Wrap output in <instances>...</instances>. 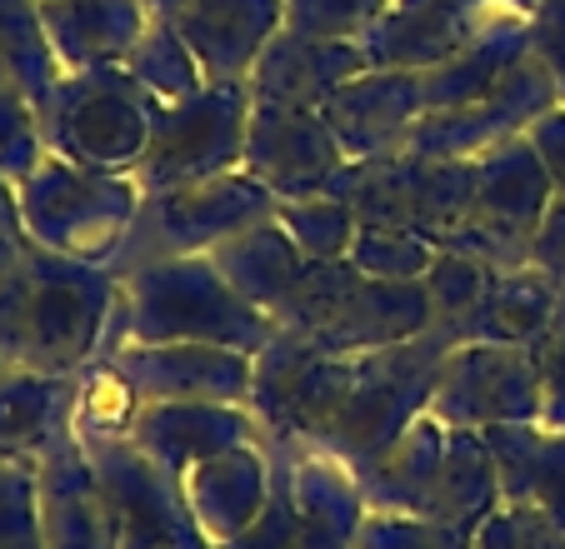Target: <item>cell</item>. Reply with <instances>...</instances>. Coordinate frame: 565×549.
Here are the masks:
<instances>
[{
  "instance_id": "1",
  "label": "cell",
  "mask_w": 565,
  "mask_h": 549,
  "mask_svg": "<svg viewBox=\"0 0 565 549\" xmlns=\"http://www.w3.org/2000/svg\"><path fill=\"white\" fill-rule=\"evenodd\" d=\"M120 280L96 260L25 245L0 274V359L41 375H86L110 345Z\"/></svg>"
},
{
  "instance_id": "2",
  "label": "cell",
  "mask_w": 565,
  "mask_h": 549,
  "mask_svg": "<svg viewBox=\"0 0 565 549\" xmlns=\"http://www.w3.org/2000/svg\"><path fill=\"white\" fill-rule=\"evenodd\" d=\"M270 335L276 320L235 295L211 255H175L120 274V310L106 355L116 345H225L256 355Z\"/></svg>"
},
{
  "instance_id": "3",
  "label": "cell",
  "mask_w": 565,
  "mask_h": 549,
  "mask_svg": "<svg viewBox=\"0 0 565 549\" xmlns=\"http://www.w3.org/2000/svg\"><path fill=\"white\" fill-rule=\"evenodd\" d=\"M450 345H460V340L446 325H430L426 335L406 340V345L355 359V385L345 395L326 444H320V454H331L335 465H345L355 480L371 475L395 450V440L430 410V390H436L440 359L450 355Z\"/></svg>"
},
{
  "instance_id": "4",
  "label": "cell",
  "mask_w": 565,
  "mask_h": 549,
  "mask_svg": "<svg viewBox=\"0 0 565 549\" xmlns=\"http://www.w3.org/2000/svg\"><path fill=\"white\" fill-rule=\"evenodd\" d=\"M140 201H146V191L136 175L86 170L61 155H45L15 185V215H21L25 240L96 265L116 260L120 240L140 215Z\"/></svg>"
},
{
  "instance_id": "5",
  "label": "cell",
  "mask_w": 565,
  "mask_h": 549,
  "mask_svg": "<svg viewBox=\"0 0 565 549\" xmlns=\"http://www.w3.org/2000/svg\"><path fill=\"white\" fill-rule=\"evenodd\" d=\"M276 195L260 185L250 170H225V175L156 191L140 201V215L130 235L120 240L110 274H126L146 260H175V255H211L231 235L250 230L260 220H276Z\"/></svg>"
},
{
  "instance_id": "6",
  "label": "cell",
  "mask_w": 565,
  "mask_h": 549,
  "mask_svg": "<svg viewBox=\"0 0 565 549\" xmlns=\"http://www.w3.org/2000/svg\"><path fill=\"white\" fill-rule=\"evenodd\" d=\"M365 495L345 465L320 450L270 444V499L246 535L221 549H355Z\"/></svg>"
},
{
  "instance_id": "7",
  "label": "cell",
  "mask_w": 565,
  "mask_h": 549,
  "mask_svg": "<svg viewBox=\"0 0 565 549\" xmlns=\"http://www.w3.org/2000/svg\"><path fill=\"white\" fill-rule=\"evenodd\" d=\"M355 385V359L320 349L300 330H280L256 349L250 365V400L266 444L280 450H320Z\"/></svg>"
},
{
  "instance_id": "8",
  "label": "cell",
  "mask_w": 565,
  "mask_h": 549,
  "mask_svg": "<svg viewBox=\"0 0 565 549\" xmlns=\"http://www.w3.org/2000/svg\"><path fill=\"white\" fill-rule=\"evenodd\" d=\"M150 110H156V100L130 80L126 65L75 71L41 106L45 150L86 170L136 175L150 146Z\"/></svg>"
},
{
  "instance_id": "9",
  "label": "cell",
  "mask_w": 565,
  "mask_h": 549,
  "mask_svg": "<svg viewBox=\"0 0 565 549\" xmlns=\"http://www.w3.org/2000/svg\"><path fill=\"white\" fill-rule=\"evenodd\" d=\"M476 175V160H430L416 150H395V155L345 160L326 195L351 201L361 225H395L446 245V235L470 211Z\"/></svg>"
},
{
  "instance_id": "10",
  "label": "cell",
  "mask_w": 565,
  "mask_h": 549,
  "mask_svg": "<svg viewBox=\"0 0 565 549\" xmlns=\"http://www.w3.org/2000/svg\"><path fill=\"white\" fill-rule=\"evenodd\" d=\"M250 85L235 80H205L195 96L166 100L150 110V146L136 165L140 191H175L195 180L241 170L246 160V130H250Z\"/></svg>"
},
{
  "instance_id": "11",
  "label": "cell",
  "mask_w": 565,
  "mask_h": 549,
  "mask_svg": "<svg viewBox=\"0 0 565 549\" xmlns=\"http://www.w3.org/2000/svg\"><path fill=\"white\" fill-rule=\"evenodd\" d=\"M476 195L470 211L456 230L446 235L440 250L470 255V260L491 265V270H525L531 265V245L541 230L545 211L555 201V185L545 175L541 155L531 150V140L515 136L505 146L486 150L476 160Z\"/></svg>"
},
{
  "instance_id": "12",
  "label": "cell",
  "mask_w": 565,
  "mask_h": 549,
  "mask_svg": "<svg viewBox=\"0 0 565 549\" xmlns=\"http://www.w3.org/2000/svg\"><path fill=\"white\" fill-rule=\"evenodd\" d=\"M116 509V549H215L195 525L181 480L130 440L126 430H75Z\"/></svg>"
},
{
  "instance_id": "13",
  "label": "cell",
  "mask_w": 565,
  "mask_h": 549,
  "mask_svg": "<svg viewBox=\"0 0 565 549\" xmlns=\"http://www.w3.org/2000/svg\"><path fill=\"white\" fill-rule=\"evenodd\" d=\"M545 410L541 365L525 345H480L460 340L440 359L430 415L456 430H495V424H535Z\"/></svg>"
},
{
  "instance_id": "14",
  "label": "cell",
  "mask_w": 565,
  "mask_h": 549,
  "mask_svg": "<svg viewBox=\"0 0 565 549\" xmlns=\"http://www.w3.org/2000/svg\"><path fill=\"white\" fill-rule=\"evenodd\" d=\"M555 106H561V90H555L551 71H545L535 55H525L521 65L505 71V80L495 85L491 96H480L456 110H430V116H420L406 150L430 155V160H480L486 150L525 136V130Z\"/></svg>"
},
{
  "instance_id": "15",
  "label": "cell",
  "mask_w": 565,
  "mask_h": 549,
  "mask_svg": "<svg viewBox=\"0 0 565 549\" xmlns=\"http://www.w3.org/2000/svg\"><path fill=\"white\" fill-rule=\"evenodd\" d=\"M345 160L351 155L341 150V140H335V130L326 126L320 110L270 106V100L250 106L246 160H241V170H250L276 201L326 195L331 180L345 170Z\"/></svg>"
},
{
  "instance_id": "16",
  "label": "cell",
  "mask_w": 565,
  "mask_h": 549,
  "mask_svg": "<svg viewBox=\"0 0 565 549\" xmlns=\"http://www.w3.org/2000/svg\"><path fill=\"white\" fill-rule=\"evenodd\" d=\"M140 405H246L256 355L225 345H116L100 359Z\"/></svg>"
},
{
  "instance_id": "17",
  "label": "cell",
  "mask_w": 565,
  "mask_h": 549,
  "mask_svg": "<svg viewBox=\"0 0 565 549\" xmlns=\"http://www.w3.org/2000/svg\"><path fill=\"white\" fill-rule=\"evenodd\" d=\"M35 509L45 549H116V509L81 434H65L35 460Z\"/></svg>"
},
{
  "instance_id": "18",
  "label": "cell",
  "mask_w": 565,
  "mask_h": 549,
  "mask_svg": "<svg viewBox=\"0 0 565 549\" xmlns=\"http://www.w3.org/2000/svg\"><path fill=\"white\" fill-rule=\"evenodd\" d=\"M320 116L351 160L395 155L426 116V71H365L345 80Z\"/></svg>"
},
{
  "instance_id": "19",
  "label": "cell",
  "mask_w": 565,
  "mask_h": 549,
  "mask_svg": "<svg viewBox=\"0 0 565 549\" xmlns=\"http://www.w3.org/2000/svg\"><path fill=\"white\" fill-rule=\"evenodd\" d=\"M126 434L175 480H185L201 460H215V454H225V450L266 440L246 405H211V400L140 405Z\"/></svg>"
},
{
  "instance_id": "20",
  "label": "cell",
  "mask_w": 565,
  "mask_h": 549,
  "mask_svg": "<svg viewBox=\"0 0 565 549\" xmlns=\"http://www.w3.org/2000/svg\"><path fill=\"white\" fill-rule=\"evenodd\" d=\"M171 21L195 51L205 80L250 85L266 45L286 31V0H191Z\"/></svg>"
},
{
  "instance_id": "21",
  "label": "cell",
  "mask_w": 565,
  "mask_h": 549,
  "mask_svg": "<svg viewBox=\"0 0 565 549\" xmlns=\"http://www.w3.org/2000/svg\"><path fill=\"white\" fill-rule=\"evenodd\" d=\"M81 375H41L0 365V465H31L51 444L75 434Z\"/></svg>"
},
{
  "instance_id": "22",
  "label": "cell",
  "mask_w": 565,
  "mask_h": 549,
  "mask_svg": "<svg viewBox=\"0 0 565 549\" xmlns=\"http://www.w3.org/2000/svg\"><path fill=\"white\" fill-rule=\"evenodd\" d=\"M365 71L371 65H365L361 41H310V35L280 31L250 71V96L270 100V106L320 110L345 80Z\"/></svg>"
},
{
  "instance_id": "23",
  "label": "cell",
  "mask_w": 565,
  "mask_h": 549,
  "mask_svg": "<svg viewBox=\"0 0 565 549\" xmlns=\"http://www.w3.org/2000/svg\"><path fill=\"white\" fill-rule=\"evenodd\" d=\"M181 495L191 505L195 525L205 529V539L215 549L231 545L235 535H246L256 525V515L270 499V444L256 440L215 454V460H201L181 480Z\"/></svg>"
},
{
  "instance_id": "24",
  "label": "cell",
  "mask_w": 565,
  "mask_h": 549,
  "mask_svg": "<svg viewBox=\"0 0 565 549\" xmlns=\"http://www.w3.org/2000/svg\"><path fill=\"white\" fill-rule=\"evenodd\" d=\"M430 325H436V315H430L426 280H361L341 315L310 340L331 355L361 359L375 349L406 345V340L426 335Z\"/></svg>"
},
{
  "instance_id": "25",
  "label": "cell",
  "mask_w": 565,
  "mask_h": 549,
  "mask_svg": "<svg viewBox=\"0 0 565 549\" xmlns=\"http://www.w3.org/2000/svg\"><path fill=\"white\" fill-rule=\"evenodd\" d=\"M41 21L65 75L126 65L146 25L156 21L146 0H41Z\"/></svg>"
},
{
  "instance_id": "26",
  "label": "cell",
  "mask_w": 565,
  "mask_h": 549,
  "mask_svg": "<svg viewBox=\"0 0 565 549\" xmlns=\"http://www.w3.org/2000/svg\"><path fill=\"white\" fill-rule=\"evenodd\" d=\"M495 454L501 505H531L565 529V430L551 424H495L480 430Z\"/></svg>"
},
{
  "instance_id": "27",
  "label": "cell",
  "mask_w": 565,
  "mask_h": 549,
  "mask_svg": "<svg viewBox=\"0 0 565 549\" xmlns=\"http://www.w3.org/2000/svg\"><path fill=\"white\" fill-rule=\"evenodd\" d=\"M495 509H501V475H495L491 444H486L480 430H456V424H450L440 470H436V480H430L416 515L430 519V525L476 535Z\"/></svg>"
},
{
  "instance_id": "28",
  "label": "cell",
  "mask_w": 565,
  "mask_h": 549,
  "mask_svg": "<svg viewBox=\"0 0 565 549\" xmlns=\"http://www.w3.org/2000/svg\"><path fill=\"white\" fill-rule=\"evenodd\" d=\"M486 31L491 25H476L466 15L430 11V6H401L395 0L391 11L361 35V51L371 71H436V65H446L450 55H460Z\"/></svg>"
},
{
  "instance_id": "29",
  "label": "cell",
  "mask_w": 565,
  "mask_h": 549,
  "mask_svg": "<svg viewBox=\"0 0 565 549\" xmlns=\"http://www.w3.org/2000/svg\"><path fill=\"white\" fill-rule=\"evenodd\" d=\"M555 305H561V290L545 280L535 265L525 270H495L480 305L470 310L456 325V340H480V345H525L545 335Z\"/></svg>"
},
{
  "instance_id": "30",
  "label": "cell",
  "mask_w": 565,
  "mask_h": 549,
  "mask_svg": "<svg viewBox=\"0 0 565 549\" xmlns=\"http://www.w3.org/2000/svg\"><path fill=\"white\" fill-rule=\"evenodd\" d=\"M211 260L235 286V295H246L250 305L266 310L270 320H276L280 300L290 295V286L300 280V270L310 265L306 255L296 250V240L280 230V220H260V225H250V230L231 235L225 245L211 250Z\"/></svg>"
},
{
  "instance_id": "31",
  "label": "cell",
  "mask_w": 565,
  "mask_h": 549,
  "mask_svg": "<svg viewBox=\"0 0 565 549\" xmlns=\"http://www.w3.org/2000/svg\"><path fill=\"white\" fill-rule=\"evenodd\" d=\"M525 55H531V15H525V21L491 25V31L476 35L460 55H450L446 65L426 71V116L430 110H456L480 96H491L495 85L505 80V71L521 65Z\"/></svg>"
},
{
  "instance_id": "32",
  "label": "cell",
  "mask_w": 565,
  "mask_h": 549,
  "mask_svg": "<svg viewBox=\"0 0 565 549\" xmlns=\"http://www.w3.org/2000/svg\"><path fill=\"white\" fill-rule=\"evenodd\" d=\"M446 434H450V424H440L430 410L420 415V420L395 440V450L385 454L381 465H375L371 475L355 480L365 495V509H381V515H416L426 489H430V480H436V470H440Z\"/></svg>"
},
{
  "instance_id": "33",
  "label": "cell",
  "mask_w": 565,
  "mask_h": 549,
  "mask_svg": "<svg viewBox=\"0 0 565 549\" xmlns=\"http://www.w3.org/2000/svg\"><path fill=\"white\" fill-rule=\"evenodd\" d=\"M0 71H6V80L15 90L31 96L35 110L65 80V65L41 21V0H0Z\"/></svg>"
},
{
  "instance_id": "34",
  "label": "cell",
  "mask_w": 565,
  "mask_h": 549,
  "mask_svg": "<svg viewBox=\"0 0 565 549\" xmlns=\"http://www.w3.org/2000/svg\"><path fill=\"white\" fill-rule=\"evenodd\" d=\"M126 75L156 100V106H166V100H185L205 85L201 61H195V51L185 45V35L175 31L171 15H156V21L146 25V35L136 41V51L126 55Z\"/></svg>"
},
{
  "instance_id": "35",
  "label": "cell",
  "mask_w": 565,
  "mask_h": 549,
  "mask_svg": "<svg viewBox=\"0 0 565 549\" xmlns=\"http://www.w3.org/2000/svg\"><path fill=\"white\" fill-rule=\"evenodd\" d=\"M365 274L351 260H310L300 270V280L290 286V295L280 300L276 325L280 330H300V335H320L335 315L345 310V300L355 295Z\"/></svg>"
},
{
  "instance_id": "36",
  "label": "cell",
  "mask_w": 565,
  "mask_h": 549,
  "mask_svg": "<svg viewBox=\"0 0 565 549\" xmlns=\"http://www.w3.org/2000/svg\"><path fill=\"white\" fill-rule=\"evenodd\" d=\"M276 220H280V230L296 240V250L306 255V260H351L355 230H361L351 201H341V195H300V201H280Z\"/></svg>"
},
{
  "instance_id": "37",
  "label": "cell",
  "mask_w": 565,
  "mask_h": 549,
  "mask_svg": "<svg viewBox=\"0 0 565 549\" xmlns=\"http://www.w3.org/2000/svg\"><path fill=\"white\" fill-rule=\"evenodd\" d=\"M436 255V240L416 230H395V225H361L351 245V265L365 280H426Z\"/></svg>"
},
{
  "instance_id": "38",
  "label": "cell",
  "mask_w": 565,
  "mask_h": 549,
  "mask_svg": "<svg viewBox=\"0 0 565 549\" xmlns=\"http://www.w3.org/2000/svg\"><path fill=\"white\" fill-rule=\"evenodd\" d=\"M45 150V130H41V110L31 106L25 90H15L11 80L0 85V180L6 185H21L41 160Z\"/></svg>"
},
{
  "instance_id": "39",
  "label": "cell",
  "mask_w": 565,
  "mask_h": 549,
  "mask_svg": "<svg viewBox=\"0 0 565 549\" xmlns=\"http://www.w3.org/2000/svg\"><path fill=\"white\" fill-rule=\"evenodd\" d=\"M491 265L470 260V255H456V250H440L436 265H430L426 274V295H430V315H436V325H446L450 335H456V325L470 315V310L480 305V295H486V286H491Z\"/></svg>"
},
{
  "instance_id": "40",
  "label": "cell",
  "mask_w": 565,
  "mask_h": 549,
  "mask_svg": "<svg viewBox=\"0 0 565 549\" xmlns=\"http://www.w3.org/2000/svg\"><path fill=\"white\" fill-rule=\"evenodd\" d=\"M395 0H286V31L310 41H361Z\"/></svg>"
},
{
  "instance_id": "41",
  "label": "cell",
  "mask_w": 565,
  "mask_h": 549,
  "mask_svg": "<svg viewBox=\"0 0 565 549\" xmlns=\"http://www.w3.org/2000/svg\"><path fill=\"white\" fill-rule=\"evenodd\" d=\"M466 529H446V525H430L420 515H371L361 519V535H355V549H470Z\"/></svg>"
},
{
  "instance_id": "42",
  "label": "cell",
  "mask_w": 565,
  "mask_h": 549,
  "mask_svg": "<svg viewBox=\"0 0 565 549\" xmlns=\"http://www.w3.org/2000/svg\"><path fill=\"white\" fill-rule=\"evenodd\" d=\"M470 549H565V529L531 505H501L476 529Z\"/></svg>"
},
{
  "instance_id": "43",
  "label": "cell",
  "mask_w": 565,
  "mask_h": 549,
  "mask_svg": "<svg viewBox=\"0 0 565 549\" xmlns=\"http://www.w3.org/2000/svg\"><path fill=\"white\" fill-rule=\"evenodd\" d=\"M0 549H45L31 465H0Z\"/></svg>"
},
{
  "instance_id": "44",
  "label": "cell",
  "mask_w": 565,
  "mask_h": 549,
  "mask_svg": "<svg viewBox=\"0 0 565 549\" xmlns=\"http://www.w3.org/2000/svg\"><path fill=\"white\" fill-rule=\"evenodd\" d=\"M531 355H535V365H541V390H545L541 424L565 430V295H561V305H555L545 335L531 345Z\"/></svg>"
},
{
  "instance_id": "45",
  "label": "cell",
  "mask_w": 565,
  "mask_h": 549,
  "mask_svg": "<svg viewBox=\"0 0 565 549\" xmlns=\"http://www.w3.org/2000/svg\"><path fill=\"white\" fill-rule=\"evenodd\" d=\"M531 55L551 71L565 106V0H541L531 11Z\"/></svg>"
},
{
  "instance_id": "46",
  "label": "cell",
  "mask_w": 565,
  "mask_h": 549,
  "mask_svg": "<svg viewBox=\"0 0 565 549\" xmlns=\"http://www.w3.org/2000/svg\"><path fill=\"white\" fill-rule=\"evenodd\" d=\"M531 265L565 295V195H555L551 211H545V220H541V230H535Z\"/></svg>"
},
{
  "instance_id": "47",
  "label": "cell",
  "mask_w": 565,
  "mask_h": 549,
  "mask_svg": "<svg viewBox=\"0 0 565 549\" xmlns=\"http://www.w3.org/2000/svg\"><path fill=\"white\" fill-rule=\"evenodd\" d=\"M525 140H531V150L541 155V165H545V175H551L555 195H565V106L545 110V116L525 130Z\"/></svg>"
},
{
  "instance_id": "48",
  "label": "cell",
  "mask_w": 565,
  "mask_h": 549,
  "mask_svg": "<svg viewBox=\"0 0 565 549\" xmlns=\"http://www.w3.org/2000/svg\"><path fill=\"white\" fill-rule=\"evenodd\" d=\"M401 6H430V11L466 15L476 25H501V21H525L541 0H401Z\"/></svg>"
},
{
  "instance_id": "49",
  "label": "cell",
  "mask_w": 565,
  "mask_h": 549,
  "mask_svg": "<svg viewBox=\"0 0 565 549\" xmlns=\"http://www.w3.org/2000/svg\"><path fill=\"white\" fill-rule=\"evenodd\" d=\"M25 230H21V220H11V225H0V274L11 270L15 260H21V250H25Z\"/></svg>"
},
{
  "instance_id": "50",
  "label": "cell",
  "mask_w": 565,
  "mask_h": 549,
  "mask_svg": "<svg viewBox=\"0 0 565 549\" xmlns=\"http://www.w3.org/2000/svg\"><path fill=\"white\" fill-rule=\"evenodd\" d=\"M11 220H21V215H15V185L0 180V225H11Z\"/></svg>"
},
{
  "instance_id": "51",
  "label": "cell",
  "mask_w": 565,
  "mask_h": 549,
  "mask_svg": "<svg viewBox=\"0 0 565 549\" xmlns=\"http://www.w3.org/2000/svg\"><path fill=\"white\" fill-rule=\"evenodd\" d=\"M146 6H150L156 15H181L185 6H191V0H146Z\"/></svg>"
},
{
  "instance_id": "52",
  "label": "cell",
  "mask_w": 565,
  "mask_h": 549,
  "mask_svg": "<svg viewBox=\"0 0 565 549\" xmlns=\"http://www.w3.org/2000/svg\"><path fill=\"white\" fill-rule=\"evenodd\" d=\"M0 85H6V71H0Z\"/></svg>"
},
{
  "instance_id": "53",
  "label": "cell",
  "mask_w": 565,
  "mask_h": 549,
  "mask_svg": "<svg viewBox=\"0 0 565 549\" xmlns=\"http://www.w3.org/2000/svg\"><path fill=\"white\" fill-rule=\"evenodd\" d=\"M0 365H6V359H0Z\"/></svg>"
}]
</instances>
